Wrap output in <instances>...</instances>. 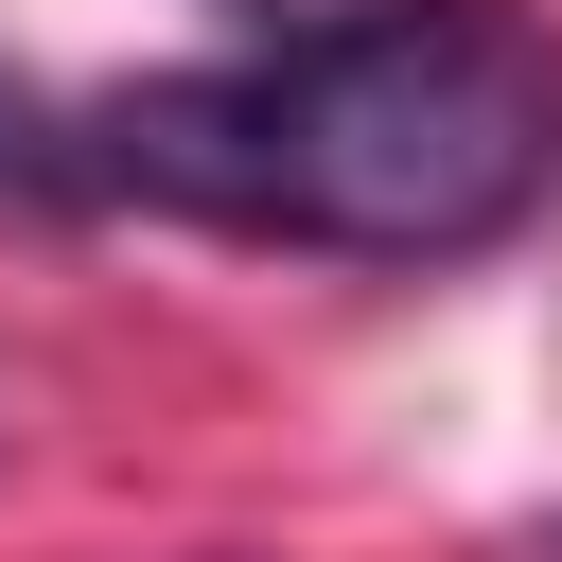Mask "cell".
I'll return each mask as SVG.
<instances>
[{
    "label": "cell",
    "instance_id": "obj_1",
    "mask_svg": "<svg viewBox=\"0 0 562 562\" xmlns=\"http://www.w3.org/2000/svg\"><path fill=\"white\" fill-rule=\"evenodd\" d=\"M544 176H562V53L527 0H351L316 35L70 105V193L334 263H457L527 228Z\"/></svg>",
    "mask_w": 562,
    "mask_h": 562
},
{
    "label": "cell",
    "instance_id": "obj_2",
    "mask_svg": "<svg viewBox=\"0 0 562 562\" xmlns=\"http://www.w3.org/2000/svg\"><path fill=\"white\" fill-rule=\"evenodd\" d=\"M0 193H35V211L70 193V105H35L18 70H0Z\"/></svg>",
    "mask_w": 562,
    "mask_h": 562
},
{
    "label": "cell",
    "instance_id": "obj_3",
    "mask_svg": "<svg viewBox=\"0 0 562 562\" xmlns=\"http://www.w3.org/2000/svg\"><path fill=\"white\" fill-rule=\"evenodd\" d=\"M246 18H281V35H316V18H351V0H246Z\"/></svg>",
    "mask_w": 562,
    "mask_h": 562
},
{
    "label": "cell",
    "instance_id": "obj_4",
    "mask_svg": "<svg viewBox=\"0 0 562 562\" xmlns=\"http://www.w3.org/2000/svg\"><path fill=\"white\" fill-rule=\"evenodd\" d=\"M544 562H562V544H544Z\"/></svg>",
    "mask_w": 562,
    "mask_h": 562
}]
</instances>
